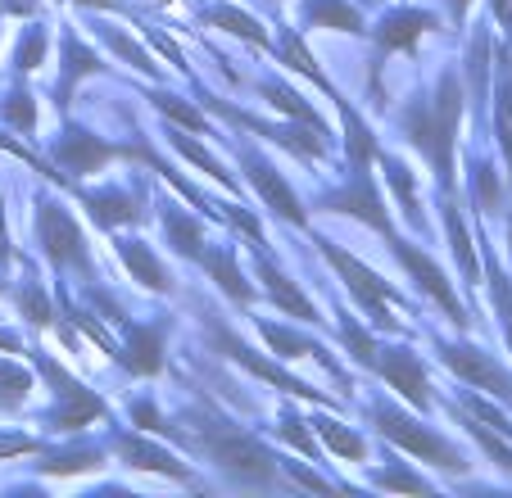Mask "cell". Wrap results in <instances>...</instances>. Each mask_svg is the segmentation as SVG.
I'll return each instance as SVG.
<instances>
[{
	"mask_svg": "<svg viewBox=\"0 0 512 498\" xmlns=\"http://www.w3.org/2000/svg\"><path fill=\"white\" fill-rule=\"evenodd\" d=\"M177 426H182V431H177V440H182L186 449L204 453V458H209L218 471H227L236 485L272 489L281 480L277 458H272V453L263 449L254 435H245L241 426H232L227 417H218L213 408L182 412V422H177Z\"/></svg>",
	"mask_w": 512,
	"mask_h": 498,
	"instance_id": "1",
	"label": "cell"
},
{
	"mask_svg": "<svg viewBox=\"0 0 512 498\" xmlns=\"http://www.w3.org/2000/svg\"><path fill=\"white\" fill-rule=\"evenodd\" d=\"M458 114H463V87L458 77L445 73L431 100H413L404 114V132L417 150L431 159L435 182L454 191V132H458Z\"/></svg>",
	"mask_w": 512,
	"mask_h": 498,
	"instance_id": "2",
	"label": "cell"
},
{
	"mask_svg": "<svg viewBox=\"0 0 512 498\" xmlns=\"http://www.w3.org/2000/svg\"><path fill=\"white\" fill-rule=\"evenodd\" d=\"M318 245H322V259L331 263V268L340 272V281H345L349 286V295H354V304L363 308V313L372 317V322L381 326V331H399V322L395 317H390V299H395V304H404V295H399L395 286H390L386 277H377V272L368 268V263H358L354 254H345V249L340 245H331L327 236H318Z\"/></svg>",
	"mask_w": 512,
	"mask_h": 498,
	"instance_id": "3",
	"label": "cell"
},
{
	"mask_svg": "<svg viewBox=\"0 0 512 498\" xmlns=\"http://www.w3.org/2000/svg\"><path fill=\"white\" fill-rule=\"evenodd\" d=\"M37 367H41V376L55 385V399H59L55 408L46 412V426H50V431H82L87 422H100V417H105V403H100L82 381H73V376H68L64 367L55 363V358L37 354Z\"/></svg>",
	"mask_w": 512,
	"mask_h": 498,
	"instance_id": "4",
	"label": "cell"
},
{
	"mask_svg": "<svg viewBox=\"0 0 512 498\" xmlns=\"http://www.w3.org/2000/svg\"><path fill=\"white\" fill-rule=\"evenodd\" d=\"M37 240L50 254V263H59V268H78V272H87V277L96 272L91 268L87 236H82V227L73 222V213H68L64 204H55V200L37 204Z\"/></svg>",
	"mask_w": 512,
	"mask_h": 498,
	"instance_id": "5",
	"label": "cell"
},
{
	"mask_svg": "<svg viewBox=\"0 0 512 498\" xmlns=\"http://www.w3.org/2000/svg\"><path fill=\"white\" fill-rule=\"evenodd\" d=\"M377 431L386 435V440H395V444H404L408 453H417V458H426V462H435V467H445V471H454V476H463L467 471V462H463V453L454 449V444H445L435 431H426L422 422H413V417H404L399 408H390V403H377Z\"/></svg>",
	"mask_w": 512,
	"mask_h": 498,
	"instance_id": "6",
	"label": "cell"
},
{
	"mask_svg": "<svg viewBox=\"0 0 512 498\" xmlns=\"http://www.w3.org/2000/svg\"><path fill=\"white\" fill-rule=\"evenodd\" d=\"M204 326H209L213 345H218V349H227V358H236V363H241L245 372H254V376H259V381H272V385H277L281 394H295V399L327 403V394H318V390H313V385L295 381V376H290V372H281L277 363H268V358H259V354H254V349H245L241 340H236L232 331H227V326H218V322H213V317H204Z\"/></svg>",
	"mask_w": 512,
	"mask_h": 498,
	"instance_id": "7",
	"label": "cell"
},
{
	"mask_svg": "<svg viewBox=\"0 0 512 498\" xmlns=\"http://www.w3.org/2000/svg\"><path fill=\"white\" fill-rule=\"evenodd\" d=\"M322 204H327V209H336V213H349V218H358V222H368V227L381 231V236H395V227H390V213H386V204H381L377 186H372L368 168H354L349 186L331 191Z\"/></svg>",
	"mask_w": 512,
	"mask_h": 498,
	"instance_id": "8",
	"label": "cell"
},
{
	"mask_svg": "<svg viewBox=\"0 0 512 498\" xmlns=\"http://www.w3.org/2000/svg\"><path fill=\"white\" fill-rule=\"evenodd\" d=\"M390 249H395V259L404 263L408 272H413V281H417V286H422L426 295L435 299V304L445 308V317H449V322H454V326H467V313H463V304H458V295H454V286H449V277H445V272L435 268V263L426 259V254H422V249H417V245H408V240H399V236H390Z\"/></svg>",
	"mask_w": 512,
	"mask_h": 498,
	"instance_id": "9",
	"label": "cell"
},
{
	"mask_svg": "<svg viewBox=\"0 0 512 498\" xmlns=\"http://www.w3.org/2000/svg\"><path fill=\"white\" fill-rule=\"evenodd\" d=\"M241 163H245V173H250V186L263 195V204H268L277 218H286V222H295V227H304V204H300V195L286 186V177H281L259 150H250V145L241 150Z\"/></svg>",
	"mask_w": 512,
	"mask_h": 498,
	"instance_id": "10",
	"label": "cell"
},
{
	"mask_svg": "<svg viewBox=\"0 0 512 498\" xmlns=\"http://www.w3.org/2000/svg\"><path fill=\"white\" fill-rule=\"evenodd\" d=\"M440 358H445L463 381H472L476 390H494L499 399L512 403V376L503 372L490 354H481V349H472V345H440Z\"/></svg>",
	"mask_w": 512,
	"mask_h": 498,
	"instance_id": "11",
	"label": "cell"
},
{
	"mask_svg": "<svg viewBox=\"0 0 512 498\" xmlns=\"http://www.w3.org/2000/svg\"><path fill=\"white\" fill-rule=\"evenodd\" d=\"M372 367H377L381 376H386L390 385H395L399 394H404L413 408H431V399H426V372H422V363H417V354L413 349H404V345H390V349H377V358H372Z\"/></svg>",
	"mask_w": 512,
	"mask_h": 498,
	"instance_id": "12",
	"label": "cell"
},
{
	"mask_svg": "<svg viewBox=\"0 0 512 498\" xmlns=\"http://www.w3.org/2000/svg\"><path fill=\"white\" fill-rule=\"evenodd\" d=\"M114 449H118V458H123L127 467H136V471H159V476L177 480V485H195V471H191V467H182V462H177L168 449H159V444L141 440V435H123V431H118V435H114Z\"/></svg>",
	"mask_w": 512,
	"mask_h": 498,
	"instance_id": "13",
	"label": "cell"
},
{
	"mask_svg": "<svg viewBox=\"0 0 512 498\" xmlns=\"http://www.w3.org/2000/svg\"><path fill=\"white\" fill-rule=\"evenodd\" d=\"M118 145H105L100 136H91V132H82V127H73V132H64L55 141V159L64 163L68 173H78V177H87V173H100L109 159H118Z\"/></svg>",
	"mask_w": 512,
	"mask_h": 498,
	"instance_id": "14",
	"label": "cell"
},
{
	"mask_svg": "<svg viewBox=\"0 0 512 498\" xmlns=\"http://www.w3.org/2000/svg\"><path fill=\"white\" fill-rule=\"evenodd\" d=\"M127 345H118V363L136 376H155L164 367V326H136L123 322Z\"/></svg>",
	"mask_w": 512,
	"mask_h": 498,
	"instance_id": "15",
	"label": "cell"
},
{
	"mask_svg": "<svg viewBox=\"0 0 512 498\" xmlns=\"http://www.w3.org/2000/svg\"><path fill=\"white\" fill-rule=\"evenodd\" d=\"M431 28H435V19L426 10H395V14H386V19L372 28V37H377L381 50H413L417 37L431 32Z\"/></svg>",
	"mask_w": 512,
	"mask_h": 498,
	"instance_id": "16",
	"label": "cell"
},
{
	"mask_svg": "<svg viewBox=\"0 0 512 498\" xmlns=\"http://www.w3.org/2000/svg\"><path fill=\"white\" fill-rule=\"evenodd\" d=\"M259 281H263V290H268V295H272V304H277V308H286L290 317H300V322H322V313L309 304V299H304V290H300V286H290V281L281 277V272H277V263H272L268 254H263V259H259Z\"/></svg>",
	"mask_w": 512,
	"mask_h": 498,
	"instance_id": "17",
	"label": "cell"
},
{
	"mask_svg": "<svg viewBox=\"0 0 512 498\" xmlns=\"http://www.w3.org/2000/svg\"><path fill=\"white\" fill-rule=\"evenodd\" d=\"M118 254H123V263L132 268V277H136V286H145V290H155V295H168V272L159 268V259L145 249V240H123L118 245Z\"/></svg>",
	"mask_w": 512,
	"mask_h": 498,
	"instance_id": "18",
	"label": "cell"
},
{
	"mask_svg": "<svg viewBox=\"0 0 512 498\" xmlns=\"http://www.w3.org/2000/svg\"><path fill=\"white\" fill-rule=\"evenodd\" d=\"M82 204H87L91 218H96L105 231L136 222V200L127 191H87V195H82Z\"/></svg>",
	"mask_w": 512,
	"mask_h": 498,
	"instance_id": "19",
	"label": "cell"
},
{
	"mask_svg": "<svg viewBox=\"0 0 512 498\" xmlns=\"http://www.w3.org/2000/svg\"><path fill=\"white\" fill-rule=\"evenodd\" d=\"M340 105V118H345V145H349V163L354 168H368L372 159H377V136H372V127L358 118V109L349 105L345 96H336Z\"/></svg>",
	"mask_w": 512,
	"mask_h": 498,
	"instance_id": "20",
	"label": "cell"
},
{
	"mask_svg": "<svg viewBox=\"0 0 512 498\" xmlns=\"http://www.w3.org/2000/svg\"><path fill=\"white\" fill-rule=\"evenodd\" d=\"M263 96L272 100V105L281 109L286 118H295V123H304V127H313L318 136H331V127H327V118L318 114V109L309 105V100L300 96V91H290V87H281V82H263Z\"/></svg>",
	"mask_w": 512,
	"mask_h": 498,
	"instance_id": "21",
	"label": "cell"
},
{
	"mask_svg": "<svg viewBox=\"0 0 512 498\" xmlns=\"http://www.w3.org/2000/svg\"><path fill=\"white\" fill-rule=\"evenodd\" d=\"M200 263L213 272V281H218V286H223L227 295L236 299V304H250V299H254L250 281H245L241 272H236V254H232V249H204Z\"/></svg>",
	"mask_w": 512,
	"mask_h": 498,
	"instance_id": "22",
	"label": "cell"
},
{
	"mask_svg": "<svg viewBox=\"0 0 512 498\" xmlns=\"http://www.w3.org/2000/svg\"><path fill=\"white\" fill-rule=\"evenodd\" d=\"M164 227H168V240H173V249L182 254V259H200V254H204V227L195 218H186L182 209H173V204H168V209H164Z\"/></svg>",
	"mask_w": 512,
	"mask_h": 498,
	"instance_id": "23",
	"label": "cell"
},
{
	"mask_svg": "<svg viewBox=\"0 0 512 498\" xmlns=\"http://www.w3.org/2000/svg\"><path fill=\"white\" fill-rule=\"evenodd\" d=\"M204 19L213 23V28H223V32H232V37H241V41H250V46H259V50H268V32L259 28V23L250 19V14H241L236 5H213Z\"/></svg>",
	"mask_w": 512,
	"mask_h": 498,
	"instance_id": "24",
	"label": "cell"
},
{
	"mask_svg": "<svg viewBox=\"0 0 512 498\" xmlns=\"http://www.w3.org/2000/svg\"><path fill=\"white\" fill-rule=\"evenodd\" d=\"M168 141H173V150H177V154H182V159H186V163H195V168H200V173H204V177H213V182H223V186H227V191H236V177H232V173H227L223 163L213 159V154H209V150H204V145H195V141H191V136H186V132H168Z\"/></svg>",
	"mask_w": 512,
	"mask_h": 498,
	"instance_id": "25",
	"label": "cell"
},
{
	"mask_svg": "<svg viewBox=\"0 0 512 498\" xmlns=\"http://www.w3.org/2000/svg\"><path fill=\"white\" fill-rule=\"evenodd\" d=\"M259 331H263V340H268L272 349H277L281 358H304V354H318L322 363L331 367V372H340L336 363H331L327 354H322V345H313V340H304V336H295V331H286V326H277V322H259Z\"/></svg>",
	"mask_w": 512,
	"mask_h": 498,
	"instance_id": "26",
	"label": "cell"
},
{
	"mask_svg": "<svg viewBox=\"0 0 512 498\" xmlns=\"http://www.w3.org/2000/svg\"><path fill=\"white\" fill-rule=\"evenodd\" d=\"M445 227H449V245H454L458 268H463V277L476 286V281H481V263H476V254H472V236H467V227H463V218H458L454 204H445Z\"/></svg>",
	"mask_w": 512,
	"mask_h": 498,
	"instance_id": "27",
	"label": "cell"
},
{
	"mask_svg": "<svg viewBox=\"0 0 512 498\" xmlns=\"http://www.w3.org/2000/svg\"><path fill=\"white\" fill-rule=\"evenodd\" d=\"M87 73H100V59L91 55L78 37H68L64 41V82H59V105H68L64 96L73 91V82H78V77H87Z\"/></svg>",
	"mask_w": 512,
	"mask_h": 498,
	"instance_id": "28",
	"label": "cell"
},
{
	"mask_svg": "<svg viewBox=\"0 0 512 498\" xmlns=\"http://www.w3.org/2000/svg\"><path fill=\"white\" fill-rule=\"evenodd\" d=\"M309 19L336 32H363V19H358L354 5H345V0H309Z\"/></svg>",
	"mask_w": 512,
	"mask_h": 498,
	"instance_id": "29",
	"label": "cell"
},
{
	"mask_svg": "<svg viewBox=\"0 0 512 498\" xmlns=\"http://www.w3.org/2000/svg\"><path fill=\"white\" fill-rule=\"evenodd\" d=\"M313 426H318L322 444H327L331 453H340V458L358 462V458H363V453H368V444H363V435H354V431H349V426L331 422V417H322V422H313Z\"/></svg>",
	"mask_w": 512,
	"mask_h": 498,
	"instance_id": "30",
	"label": "cell"
},
{
	"mask_svg": "<svg viewBox=\"0 0 512 498\" xmlns=\"http://www.w3.org/2000/svg\"><path fill=\"white\" fill-rule=\"evenodd\" d=\"M386 168V177H390V191L404 200V213H408V222H413L417 231H426V222H422V209H417V186H413V173H408L404 163H395V159H386L381 163Z\"/></svg>",
	"mask_w": 512,
	"mask_h": 498,
	"instance_id": "31",
	"label": "cell"
},
{
	"mask_svg": "<svg viewBox=\"0 0 512 498\" xmlns=\"http://www.w3.org/2000/svg\"><path fill=\"white\" fill-rule=\"evenodd\" d=\"M340 340H345V349H349V358H354V363L372 367V358H377V340L368 336V326H358V317L340 313Z\"/></svg>",
	"mask_w": 512,
	"mask_h": 498,
	"instance_id": "32",
	"label": "cell"
},
{
	"mask_svg": "<svg viewBox=\"0 0 512 498\" xmlns=\"http://www.w3.org/2000/svg\"><path fill=\"white\" fill-rule=\"evenodd\" d=\"M96 32H100V41H105V46L114 50L118 59H127V64L136 68V73H150V77H159V73H155V59L145 55V50L136 46L132 37H123V32H118V28H96Z\"/></svg>",
	"mask_w": 512,
	"mask_h": 498,
	"instance_id": "33",
	"label": "cell"
},
{
	"mask_svg": "<svg viewBox=\"0 0 512 498\" xmlns=\"http://www.w3.org/2000/svg\"><path fill=\"white\" fill-rule=\"evenodd\" d=\"M100 449H68V453H55V458L41 462L46 476H73V471H96L100 467Z\"/></svg>",
	"mask_w": 512,
	"mask_h": 498,
	"instance_id": "34",
	"label": "cell"
},
{
	"mask_svg": "<svg viewBox=\"0 0 512 498\" xmlns=\"http://www.w3.org/2000/svg\"><path fill=\"white\" fill-rule=\"evenodd\" d=\"M59 308H64V317H68V322H73V326H82V331H87V336L96 340V345L105 349L109 358H118V345H114V340H109V331H105V326L96 322V317L87 313V308H78V304H73V299H68L64 290H59Z\"/></svg>",
	"mask_w": 512,
	"mask_h": 498,
	"instance_id": "35",
	"label": "cell"
},
{
	"mask_svg": "<svg viewBox=\"0 0 512 498\" xmlns=\"http://www.w3.org/2000/svg\"><path fill=\"white\" fill-rule=\"evenodd\" d=\"M28 390H32V376L23 372L19 363H5V358H0V408H19V403L28 399Z\"/></svg>",
	"mask_w": 512,
	"mask_h": 498,
	"instance_id": "36",
	"label": "cell"
},
{
	"mask_svg": "<svg viewBox=\"0 0 512 498\" xmlns=\"http://www.w3.org/2000/svg\"><path fill=\"white\" fill-rule=\"evenodd\" d=\"M485 272H490L494 308H499V317H503V336H508V345H512V281L499 272V263H494V254H490V249H485Z\"/></svg>",
	"mask_w": 512,
	"mask_h": 498,
	"instance_id": "37",
	"label": "cell"
},
{
	"mask_svg": "<svg viewBox=\"0 0 512 498\" xmlns=\"http://www.w3.org/2000/svg\"><path fill=\"white\" fill-rule=\"evenodd\" d=\"M19 308H23V317H28V322H37V326L55 322V304H50V295L41 290V281H28V286L19 290Z\"/></svg>",
	"mask_w": 512,
	"mask_h": 498,
	"instance_id": "38",
	"label": "cell"
},
{
	"mask_svg": "<svg viewBox=\"0 0 512 498\" xmlns=\"http://www.w3.org/2000/svg\"><path fill=\"white\" fill-rule=\"evenodd\" d=\"M155 105L164 109V114L173 118V123L191 127V132H209V123H204V114H200V109H191V105H186V100H177V96H168V91H159V96H155Z\"/></svg>",
	"mask_w": 512,
	"mask_h": 498,
	"instance_id": "39",
	"label": "cell"
},
{
	"mask_svg": "<svg viewBox=\"0 0 512 498\" xmlns=\"http://www.w3.org/2000/svg\"><path fill=\"white\" fill-rule=\"evenodd\" d=\"M0 114H5V123L23 127V132H32V123H37V105H32L28 91H14V96L0 105Z\"/></svg>",
	"mask_w": 512,
	"mask_h": 498,
	"instance_id": "40",
	"label": "cell"
},
{
	"mask_svg": "<svg viewBox=\"0 0 512 498\" xmlns=\"http://www.w3.org/2000/svg\"><path fill=\"white\" fill-rule=\"evenodd\" d=\"M281 440L286 444H295V449L304 453V458H318V444H313V435H309V422H300V417H281Z\"/></svg>",
	"mask_w": 512,
	"mask_h": 498,
	"instance_id": "41",
	"label": "cell"
},
{
	"mask_svg": "<svg viewBox=\"0 0 512 498\" xmlns=\"http://www.w3.org/2000/svg\"><path fill=\"white\" fill-rule=\"evenodd\" d=\"M463 403H467V412H472L476 422H485V426H494V431L503 435V440H512V422L503 417V412H494L485 399H476V394H463Z\"/></svg>",
	"mask_w": 512,
	"mask_h": 498,
	"instance_id": "42",
	"label": "cell"
},
{
	"mask_svg": "<svg viewBox=\"0 0 512 498\" xmlns=\"http://www.w3.org/2000/svg\"><path fill=\"white\" fill-rule=\"evenodd\" d=\"M41 59H46V28H28V37H23L19 55H14V64L28 73V68H37Z\"/></svg>",
	"mask_w": 512,
	"mask_h": 498,
	"instance_id": "43",
	"label": "cell"
},
{
	"mask_svg": "<svg viewBox=\"0 0 512 498\" xmlns=\"http://www.w3.org/2000/svg\"><path fill=\"white\" fill-rule=\"evenodd\" d=\"M372 480H377L381 489H408V494H426V489H431L417 471H404V467H390V471H381V476H372Z\"/></svg>",
	"mask_w": 512,
	"mask_h": 498,
	"instance_id": "44",
	"label": "cell"
},
{
	"mask_svg": "<svg viewBox=\"0 0 512 498\" xmlns=\"http://www.w3.org/2000/svg\"><path fill=\"white\" fill-rule=\"evenodd\" d=\"M277 467H281V471H286V476H290V480H295V485L313 489V494H331V489H336V485H331V480H322V476H318V471H309V467H295V462H281V458H277Z\"/></svg>",
	"mask_w": 512,
	"mask_h": 498,
	"instance_id": "45",
	"label": "cell"
},
{
	"mask_svg": "<svg viewBox=\"0 0 512 498\" xmlns=\"http://www.w3.org/2000/svg\"><path fill=\"white\" fill-rule=\"evenodd\" d=\"M467 431L476 435V444H481V449L490 453V458L499 462V467H508V471H512V449H508V444H503V440H494V435L485 431V426H476V422H467Z\"/></svg>",
	"mask_w": 512,
	"mask_h": 498,
	"instance_id": "46",
	"label": "cell"
},
{
	"mask_svg": "<svg viewBox=\"0 0 512 498\" xmlns=\"http://www.w3.org/2000/svg\"><path fill=\"white\" fill-rule=\"evenodd\" d=\"M132 422L141 426V431H150V435H168V426H164V417H159V408H155V403H145V399L132 403Z\"/></svg>",
	"mask_w": 512,
	"mask_h": 498,
	"instance_id": "47",
	"label": "cell"
},
{
	"mask_svg": "<svg viewBox=\"0 0 512 498\" xmlns=\"http://www.w3.org/2000/svg\"><path fill=\"white\" fill-rule=\"evenodd\" d=\"M476 191H481V204H485V209H494V204H499V182H494V173L485 168V163L476 168Z\"/></svg>",
	"mask_w": 512,
	"mask_h": 498,
	"instance_id": "48",
	"label": "cell"
},
{
	"mask_svg": "<svg viewBox=\"0 0 512 498\" xmlns=\"http://www.w3.org/2000/svg\"><path fill=\"white\" fill-rule=\"evenodd\" d=\"M37 440L32 435H0V458H19V453H32Z\"/></svg>",
	"mask_w": 512,
	"mask_h": 498,
	"instance_id": "49",
	"label": "cell"
},
{
	"mask_svg": "<svg viewBox=\"0 0 512 498\" xmlns=\"http://www.w3.org/2000/svg\"><path fill=\"white\" fill-rule=\"evenodd\" d=\"M145 37H150V41H155V46H159V50H164V55H168V64H177V68H182V73H186V59H182V50H177V46H173V41H168V37H164V32H155V28H145Z\"/></svg>",
	"mask_w": 512,
	"mask_h": 498,
	"instance_id": "50",
	"label": "cell"
},
{
	"mask_svg": "<svg viewBox=\"0 0 512 498\" xmlns=\"http://www.w3.org/2000/svg\"><path fill=\"white\" fill-rule=\"evenodd\" d=\"M14 259V249H10V227H5V200H0V268Z\"/></svg>",
	"mask_w": 512,
	"mask_h": 498,
	"instance_id": "51",
	"label": "cell"
},
{
	"mask_svg": "<svg viewBox=\"0 0 512 498\" xmlns=\"http://www.w3.org/2000/svg\"><path fill=\"white\" fill-rule=\"evenodd\" d=\"M0 349H5V354H19V349H23V340L14 336V331H0Z\"/></svg>",
	"mask_w": 512,
	"mask_h": 498,
	"instance_id": "52",
	"label": "cell"
},
{
	"mask_svg": "<svg viewBox=\"0 0 512 498\" xmlns=\"http://www.w3.org/2000/svg\"><path fill=\"white\" fill-rule=\"evenodd\" d=\"M78 5H91V10H123V0H78Z\"/></svg>",
	"mask_w": 512,
	"mask_h": 498,
	"instance_id": "53",
	"label": "cell"
},
{
	"mask_svg": "<svg viewBox=\"0 0 512 498\" xmlns=\"http://www.w3.org/2000/svg\"><path fill=\"white\" fill-rule=\"evenodd\" d=\"M467 5H472V0H449V10H454V23H463V14H467Z\"/></svg>",
	"mask_w": 512,
	"mask_h": 498,
	"instance_id": "54",
	"label": "cell"
},
{
	"mask_svg": "<svg viewBox=\"0 0 512 498\" xmlns=\"http://www.w3.org/2000/svg\"><path fill=\"white\" fill-rule=\"evenodd\" d=\"M508 240H512V218H508Z\"/></svg>",
	"mask_w": 512,
	"mask_h": 498,
	"instance_id": "55",
	"label": "cell"
},
{
	"mask_svg": "<svg viewBox=\"0 0 512 498\" xmlns=\"http://www.w3.org/2000/svg\"><path fill=\"white\" fill-rule=\"evenodd\" d=\"M368 5H377V0H368Z\"/></svg>",
	"mask_w": 512,
	"mask_h": 498,
	"instance_id": "56",
	"label": "cell"
}]
</instances>
